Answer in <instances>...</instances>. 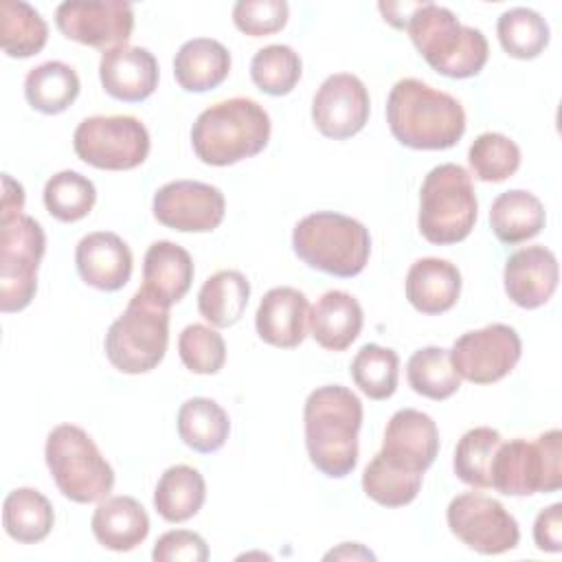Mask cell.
Returning a JSON list of instances; mask_svg holds the SVG:
<instances>
[{
    "mask_svg": "<svg viewBox=\"0 0 562 562\" xmlns=\"http://www.w3.org/2000/svg\"><path fill=\"white\" fill-rule=\"evenodd\" d=\"M349 373L369 400H389L397 389L400 358L393 349L369 342L353 356Z\"/></svg>",
    "mask_w": 562,
    "mask_h": 562,
    "instance_id": "obj_36",
    "label": "cell"
},
{
    "mask_svg": "<svg viewBox=\"0 0 562 562\" xmlns=\"http://www.w3.org/2000/svg\"><path fill=\"white\" fill-rule=\"evenodd\" d=\"M386 123L404 147L450 149L465 132V112L452 94L406 77L389 92Z\"/></svg>",
    "mask_w": 562,
    "mask_h": 562,
    "instance_id": "obj_3",
    "label": "cell"
},
{
    "mask_svg": "<svg viewBox=\"0 0 562 562\" xmlns=\"http://www.w3.org/2000/svg\"><path fill=\"white\" fill-rule=\"evenodd\" d=\"M79 160L108 171H127L145 162L149 154V132L127 114L88 116L72 136Z\"/></svg>",
    "mask_w": 562,
    "mask_h": 562,
    "instance_id": "obj_11",
    "label": "cell"
},
{
    "mask_svg": "<svg viewBox=\"0 0 562 562\" xmlns=\"http://www.w3.org/2000/svg\"><path fill=\"white\" fill-rule=\"evenodd\" d=\"M558 259L544 246H527L509 255L503 270L507 296L525 310H536L553 296L558 288Z\"/></svg>",
    "mask_w": 562,
    "mask_h": 562,
    "instance_id": "obj_19",
    "label": "cell"
},
{
    "mask_svg": "<svg viewBox=\"0 0 562 562\" xmlns=\"http://www.w3.org/2000/svg\"><path fill=\"white\" fill-rule=\"evenodd\" d=\"M270 140V116L252 99L233 97L209 105L191 127V145L204 165L228 167L257 156Z\"/></svg>",
    "mask_w": 562,
    "mask_h": 562,
    "instance_id": "obj_5",
    "label": "cell"
},
{
    "mask_svg": "<svg viewBox=\"0 0 562 562\" xmlns=\"http://www.w3.org/2000/svg\"><path fill=\"white\" fill-rule=\"evenodd\" d=\"M533 542L540 551H562V503H553L536 516Z\"/></svg>",
    "mask_w": 562,
    "mask_h": 562,
    "instance_id": "obj_45",
    "label": "cell"
},
{
    "mask_svg": "<svg viewBox=\"0 0 562 562\" xmlns=\"http://www.w3.org/2000/svg\"><path fill=\"white\" fill-rule=\"evenodd\" d=\"M292 248L305 266L349 279L364 270L371 255V237L367 226L349 215L316 211L294 226Z\"/></svg>",
    "mask_w": 562,
    "mask_h": 562,
    "instance_id": "obj_6",
    "label": "cell"
},
{
    "mask_svg": "<svg viewBox=\"0 0 562 562\" xmlns=\"http://www.w3.org/2000/svg\"><path fill=\"white\" fill-rule=\"evenodd\" d=\"M422 476L417 472H408L402 468L391 465L378 452L362 474V490L364 494L384 507H404L419 494Z\"/></svg>",
    "mask_w": 562,
    "mask_h": 562,
    "instance_id": "obj_38",
    "label": "cell"
},
{
    "mask_svg": "<svg viewBox=\"0 0 562 562\" xmlns=\"http://www.w3.org/2000/svg\"><path fill=\"white\" fill-rule=\"evenodd\" d=\"M231 72L228 48L211 37L184 42L173 57V77L187 92H206L217 88Z\"/></svg>",
    "mask_w": 562,
    "mask_h": 562,
    "instance_id": "obj_26",
    "label": "cell"
},
{
    "mask_svg": "<svg viewBox=\"0 0 562 562\" xmlns=\"http://www.w3.org/2000/svg\"><path fill=\"white\" fill-rule=\"evenodd\" d=\"M439 452V430L430 415L417 408L393 413L384 428L382 459L391 465L424 474Z\"/></svg>",
    "mask_w": 562,
    "mask_h": 562,
    "instance_id": "obj_17",
    "label": "cell"
},
{
    "mask_svg": "<svg viewBox=\"0 0 562 562\" xmlns=\"http://www.w3.org/2000/svg\"><path fill=\"white\" fill-rule=\"evenodd\" d=\"M151 558L156 562H204L209 560V547L195 531L171 529L156 540Z\"/></svg>",
    "mask_w": 562,
    "mask_h": 562,
    "instance_id": "obj_44",
    "label": "cell"
},
{
    "mask_svg": "<svg viewBox=\"0 0 562 562\" xmlns=\"http://www.w3.org/2000/svg\"><path fill=\"white\" fill-rule=\"evenodd\" d=\"M562 432L551 428L527 441H501L490 468V483L505 496L549 494L562 487Z\"/></svg>",
    "mask_w": 562,
    "mask_h": 562,
    "instance_id": "obj_10",
    "label": "cell"
},
{
    "mask_svg": "<svg viewBox=\"0 0 562 562\" xmlns=\"http://www.w3.org/2000/svg\"><path fill=\"white\" fill-rule=\"evenodd\" d=\"M75 263L79 277L103 292L121 290L132 277V250L110 231L88 233L75 248Z\"/></svg>",
    "mask_w": 562,
    "mask_h": 562,
    "instance_id": "obj_20",
    "label": "cell"
},
{
    "mask_svg": "<svg viewBox=\"0 0 562 562\" xmlns=\"http://www.w3.org/2000/svg\"><path fill=\"white\" fill-rule=\"evenodd\" d=\"M79 77L64 61H44L29 70L24 79V97L29 105L42 114H59L79 97Z\"/></svg>",
    "mask_w": 562,
    "mask_h": 562,
    "instance_id": "obj_31",
    "label": "cell"
},
{
    "mask_svg": "<svg viewBox=\"0 0 562 562\" xmlns=\"http://www.w3.org/2000/svg\"><path fill=\"white\" fill-rule=\"evenodd\" d=\"M44 459L57 490L72 503H99L114 487L112 465L75 424H59L48 432Z\"/></svg>",
    "mask_w": 562,
    "mask_h": 562,
    "instance_id": "obj_9",
    "label": "cell"
},
{
    "mask_svg": "<svg viewBox=\"0 0 562 562\" xmlns=\"http://www.w3.org/2000/svg\"><path fill=\"white\" fill-rule=\"evenodd\" d=\"M97 202V189L92 180L77 171H59L44 184V206L59 222L83 220Z\"/></svg>",
    "mask_w": 562,
    "mask_h": 562,
    "instance_id": "obj_40",
    "label": "cell"
},
{
    "mask_svg": "<svg viewBox=\"0 0 562 562\" xmlns=\"http://www.w3.org/2000/svg\"><path fill=\"white\" fill-rule=\"evenodd\" d=\"M305 448L312 465L329 479H342L358 463L362 426L360 397L340 384L314 389L303 406Z\"/></svg>",
    "mask_w": 562,
    "mask_h": 562,
    "instance_id": "obj_1",
    "label": "cell"
},
{
    "mask_svg": "<svg viewBox=\"0 0 562 562\" xmlns=\"http://www.w3.org/2000/svg\"><path fill=\"white\" fill-rule=\"evenodd\" d=\"M461 294V272L439 257H422L406 272V299L422 314H443Z\"/></svg>",
    "mask_w": 562,
    "mask_h": 562,
    "instance_id": "obj_23",
    "label": "cell"
},
{
    "mask_svg": "<svg viewBox=\"0 0 562 562\" xmlns=\"http://www.w3.org/2000/svg\"><path fill=\"white\" fill-rule=\"evenodd\" d=\"M53 522V505L42 492L33 487H18L7 494L2 503V525L9 538H13L15 542H42L50 533Z\"/></svg>",
    "mask_w": 562,
    "mask_h": 562,
    "instance_id": "obj_29",
    "label": "cell"
},
{
    "mask_svg": "<svg viewBox=\"0 0 562 562\" xmlns=\"http://www.w3.org/2000/svg\"><path fill=\"white\" fill-rule=\"evenodd\" d=\"M364 323L360 303L345 290L325 292L310 310V331L327 351H345Z\"/></svg>",
    "mask_w": 562,
    "mask_h": 562,
    "instance_id": "obj_25",
    "label": "cell"
},
{
    "mask_svg": "<svg viewBox=\"0 0 562 562\" xmlns=\"http://www.w3.org/2000/svg\"><path fill=\"white\" fill-rule=\"evenodd\" d=\"M301 72L303 64L299 53L285 44L263 46L250 61V77L255 86L270 97L290 94L299 83Z\"/></svg>",
    "mask_w": 562,
    "mask_h": 562,
    "instance_id": "obj_39",
    "label": "cell"
},
{
    "mask_svg": "<svg viewBox=\"0 0 562 562\" xmlns=\"http://www.w3.org/2000/svg\"><path fill=\"white\" fill-rule=\"evenodd\" d=\"M544 222L547 213L542 202L525 189L501 193L490 209V226L503 244H520L536 237L544 228Z\"/></svg>",
    "mask_w": 562,
    "mask_h": 562,
    "instance_id": "obj_27",
    "label": "cell"
},
{
    "mask_svg": "<svg viewBox=\"0 0 562 562\" xmlns=\"http://www.w3.org/2000/svg\"><path fill=\"white\" fill-rule=\"evenodd\" d=\"M307 325V296L290 285L268 290L255 314V327L259 338L279 349L299 347L305 340Z\"/></svg>",
    "mask_w": 562,
    "mask_h": 562,
    "instance_id": "obj_21",
    "label": "cell"
},
{
    "mask_svg": "<svg viewBox=\"0 0 562 562\" xmlns=\"http://www.w3.org/2000/svg\"><path fill=\"white\" fill-rule=\"evenodd\" d=\"M448 527L465 547L483 555H498L520 540L516 518L496 501L476 492L459 494L446 512Z\"/></svg>",
    "mask_w": 562,
    "mask_h": 562,
    "instance_id": "obj_12",
    "label": "cell"
},
{
    "mask_svg": "<svg viewBox=\"0 0 562 562\" xmlns=\"http://www.w3.org/2000/svg\"><path fill=\"white\" fill-rule=\"evenodd\" d=\"M468 162L474 176L483 182H503L520 167L518 145L498 132H483L474 138L468 151Z\"/></svg>",
    "mask_w": 562,
    "mask_h": 562,
    "instance_id": "obj_41",
    "label": "cell"
},
{
    "mask_svg": "<svg viewBox=\"0 0 562 562\" xmlns=\"http://www.w3.org/2000/svg\"><path fill=\"white\" fill-rule=\"evenodd\" d=\"M329 558H364V560H375V555L371 551H367L362 544L358 542H342L340 549H334L325 555V560Z\"/></svg>",
    "mask_w": 562,
    "mask_h": 562,
    "instance_id": "obj_46",
    "label": "cell"
},
{
    "mask_svg": "<svg viewBox=\"0 0 562 562\" xmlns=\"http://www.w3.org/2000/svg\"><path fill=\"white\" fill-rule=\"evenodd\" d=\"M97 542L110 551H132L149 533V516L132 496H110L99 503L90 520Z\"/></svg>",
    "mask_w": 562,
    "mask_h": 562,
    "instance_id": "obj_24",
    "label": "cell"
},
{
    "mask_svg": "<svg viewBox=\"0 0 562 562\" xmlns=\"http://www.w3.org/2000/svg\"><path fill=\"white\" fill-rule=\"evenodd\" d=\"M55 22L64 37L105 53L127 44L134 11L123 0H68L57 7Z\"/></svg>",
    "mask_w": 562,
    "mask_h": 562,
    "instance_id": "obj_14",
    "label": "cell"
},
{
    "mask_svg": "<svg viewBox=\"0 0 562 562\" xmlns=\"http://www.w3.org/2000/svg\"><path fill=\"white\" fill-rule=\"evenodd\" d=\"M193 272V259L182 246L169 239H158L145 252L143 290L171 307L189 292Z\"/></svg>",
    "mask_w": 562,
    "mask_h": 562,
    "instance_id": "obj_22",
    "label": "cell"
},
{
    "mask_svg": "<svg viewBox=\"0 0 562 562\" xmlns=\"http://www.w3.org/2000/svg\"><path fill=\"white\" fill-rule=\"evenodd\" d=\"M99 79L110 97L140 103L158 88V61L143 46H116L101 55Z\"/></svg>",
    "mask_w": 562,
    "mask_h": 562,
    "instance_id": "obj_18",
    "label": "cell"
},
{
    "mask_svg": "<svg viewBox=\"0 0 562 562\" xmlns=\"http://www.w3.org/2000/svg\"><path fill=\"white\" fill-rule=\"evenodd\" d=\"M178 353L182 364L191 373H200V375H213L226 362V345L222 334L200 323L187 325L180 331Z\"/></svg>",
    "mask_w": 562,
    "mask_h": 562,
    "instance_id": "obj_42",
    "label": "cell"
},
{
    "mask_svg": "<svg viewBox=\"0 0 562 562\" xmlns=\"http://www.w3.org/2000/svg\"><path fill=\"white\" fill-rule=\"evenodd\" d=\"M476 193L470 173L454 162L428 171L419 189L417 226L426 241L448 246L463 241L476 222Z\"/></svg>",
    "mask_w": 562,
    "mask_h": 562,
    "instance_id": "obj_8",
    "label": "cell"
},
{
    "mask_svg": "<svg viewBox=\"0 0 562 562\" xmlns=\"http://www.w3.org/2000/svg\"><path fill=\"white\" fill-rule=\"evenodd\" d=\"M154 217L180 233H211L226 213L224 193L206 182L173 180L154 193Z\"/></svg>",
    "mask_w": 562,
    "mask_h": 562,
    "instance_id": "obj_15",
    "label": "cell"
},
{
    "mask_svg": "<svg viewBox=\"0 0 562 562\" xmlns=\"http://www.w3.org/2000/svg\"><path fill=\"white\" fill-rule=\"evenodd\" d=\"M178 435L195 452H217L231 432L226 411L209 397H191L178 408Z\"/></svg>",
    "mask_w": 562,
    "mask_h": 562,
    "instance_id": "obj_30",
    "label": "cell"
},
{
    "mask_svg": "<svg viewBox=\"0 0 562 562\" xmlns=\"http://www.w3.org/2000/svg\"><path fill=\"white\" fill-rule=\"evenodd\" d=\"M206 498L204 476L184 463L167 468L154 490V507L167 522H184L193 518Z\"/></svg>",
    "mask_w": 562,
    "mask_h": 562,
    "instance_id": "obj_28",
    "label": "cell"
},
{
    "mask_svg": "<svg viewBox=\"0 0 562 562\" xmlns=\"http://www.w3.org/2000/svg\"><path fill=\"white\" fill-rule=\"evenodd\" d=\"M169 345V307L138 288L123 314L110 325L103 349L114 369L138 375L156 369Z\"/></svg>",
    "mask_w": 562,
    "mask_h": 562,
    "instance_id": "obj_7",
    "label": "cell"
},
{
    "mask_svg": "<svg viewBox=\"0 0 562 562\" xmlns=\"http://www.w3.org/2000/svg\"><path fill=\"white\" fill-rule=\"evenodd\" d=\"M46 250V235L37 220L24 213V189L9 173L2 176L0 206V310H24L37 290V268Z\"/></svg>",
    "mask_w": 562,
    "mask_h": 562,
    "instance_id": "obj_2",
    "label": "cell"
},
{
    "mask_svg": "<svg viewBox=\"0 0 562 562\" xmlns=\"http://www.w3.org/2000/svg\"><path fill=\"white\" fill-rule=\"evenodd\" d=\"M406 380L417 395L435 402L448 400L461 386V378L450 362V351L443 347L417 349L406 362Z\"/></svg>",
    "mask_w": 562,
    "mask_h": 562,
    "instance_id": "obj_34",
    "label": "cell"
},
{
    "mask_svg": "<svg viewBox=\"0 0 562 562\" xmlns=\"http://www.w3.org/2000/svg\"><path fill=\"white\" fill-rule=\"evenodd\" d=\"M369 92L351 72L329 75L312 99V121L316 130L334 140L356 136L369 121Z\"/></svg>",
    "mask_w": 562,
    "mask_h": 562,
    "instance_id": "obj_16",
    "label": "cell"
},
{
    "mask_svg": "<svg viewBox=\"0 0 562 562\" xmlns=\"http://www.w3.org/2000/svg\"><path fill=\"white\" fill-rule=\"evenodd\" d=\"M404 31L426 64L443 77H476L490 57L485 35L459 22V18L435 2H417Z\"/></svg>",
    "mask_w": 562,
    "mask_h": 562,
    "instance_id": "obj_4",
    "label": "cell"
},
{
    "mask_svg": "<svg viewBox=\"0 0 562 562\" xmlns=\"http://www.w3.org/2000/svg\"><path fill=\"white\" fill-rule=\"evenodd\" d=\"M48 42V24L22 0L0 2V44L9 57H33Z\"/></svg>",
    "mask_w": 562,
    "mask_h": 562,
    "instance_id": "obj_33",
    "label": "cell"
},
{
    "mask_svg": "<svg viewBox=\"0 0 562 562\" xmlns=\"http://www.w3.org/2000/svg\"><path fill=\"white\" fill-rule=\"evenodd\" d=\"M288 13L290 9L283 0H239L233 7V22L244 35L263 37L281 31Z\"/></svg>",
    "mask_w": 562,
    "mask_h": 562,
    "instance_id": "obj_43",
    "label": "cell"
},
{
    "mask_svg": "<svg viewBox=\"0 0 562 562\" xmlns=\"http://www.w3.org/2000/svg\"><path fill=\"white\" fill-rule=\"evenodd\" d=\"M520 353L518 331L509 325L492 323L461 334L450 349V362L459 378L472 384H492L518 364Z\"/></svg>",
    "mask_w": 562,
    "mask_h": 562,
    "instance_id": "obj_13",
    "label": "cell"
},
{
    "mask_svg": "<svg viewBox=\"0 0 562 562\" xmlns=\"http://www.w3.org/2000/svg\"><path fill=\"white\" fill-rule=\"evenodd\" d=\"M250 283L239 270H217L198 292V310L213 327H231L246 312Z\"/></svg>",
    "mask_w": 562,
    "mask_h": 562,
    "instance_id": "obj_32",
    "label": "cell"
},
{
    "mask_svg": "<svg viewBox=\"0 0 562 562\" xmlns=\"http://www.w3.org/2000/svg\"><path fill=\"white\" fill-rule=\"evenodd\" d=\"M496 35L509 57L533 59L549 44V24L533 9L514 7L501 13L496 22Z\"/></svg>",
    "mask_w": 562,
    "mask_h": 562,
    "instance_id": "obj_35",
    "label": "cell"
},
{
    "mask_svg": "<svg viewBox=\"0 0 562 562\" xmlns=\"http://www.w3.org/2000/svg\"><path fill=\"white\" fill-rule=\"evenodd\" d=\"M501 441H503L501 432L490 426L470 428L454 448V459H452L454 474L472 487H481V490L492 487L490 468Z\"/></svg>",
    "mask_w": 562,
    "mask_h": 562,
    "instance_id": "obj_37",
    "label": "cell"
}]
</instances>
